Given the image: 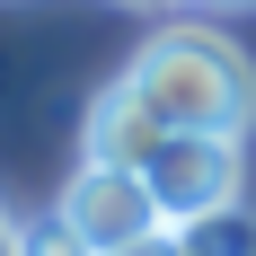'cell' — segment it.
Masks as SVG:
<instances>
[{
  "instance_id": "cell-1",
  "label": "cell",
  "mask_w": 256,
  "mask_h": 256,
  "mask_svg": "<svg viewBox=\"0 0 256 256\" xmlns=\"http://www.w3.org/2000/svg\"><path fill=\"white\" fill-rule=\"evenodd\" d=\"M124 88L150 106L168 132H248L256 124V71L248 53L212 26H159L132 53Z\"/></svg>"
},
{
  "instance_id": "cell-2",
  "label": "cell",
  "mask_w": 256,
  "mask_h": 256,
  "mask_svg": "<svg viewBox=\"0 0 256 256\" xmlns=\"http://www.w3.org/2000/svg\"><path fill=\"white\" fill-rule=\"evenodd\" d=\"M142 186H150L168 230L230 212L238 204V132H159V150L142 159Z\"/></svg>"
},
{
  "instance_id": "cell-3",
  "label": "cell",
  "mask_w": 256,
  "mask_h": 256,
  "mask_svg": "<svg viewBox=\"0 0 256 256\" xmlns=\"http://www.w3.org/2000/svg\"><path fill=\"white\" fill-rule=\"evenodd\" d=\"M53 212L88 238V256H124V248H142V238H168L150 186H142V168H115V159H80V177L62 186Z\"/></svg>"
},
{
  "instance_id": "cell-4",
  "label": "cell",
  "mask_w": 256,
  "mask_h": 256,
  "mask_svg": "<svg viewBox=\"0 0 256 256\" xmlns=\"http://www.w3.org/2000/svg\"><path fill=\"white\" fill-rule=\"evenodd\" d=\"M159 132H168V124H159V115H150L142 98H132L124 80H115V88H106L98 106H88V159H115V168H142V159L159 150Z\"/></svg>"
},
{
  "instance_id": "cell-5",
  "label": "cell",
  "mask_w": 256,
  "mask_h": 256,
  "mask_svg": "<svg viewBox=\"0 0 256 256\" xmlns=\"http://www.w3.org/2000/svg\"><path fill=\"white\" fill-rule=\"evenodd\" d=\"M177 238V256H256V212H204V221H186V230H168Z\"/></svg>"
},
{
  "instance_id": "cell-6",
  "label": "cell",
  "mask_w": 256,
  "mask_h": 256,
  "mask_svg": "<svg viewBox=\"0 0 256 256\" xmlns=\"http://www.w3.org/2000/svg\"><path fill=\"white\" fill-rule=\"evenodd\" d=\"M18 256H88V238L53 212V221H26V230H18Z\"/></svg>"
},
{
  "instance_id": "cell-7",
  "label": "cell",
  "mask_w": 256,
  "mask_h": 256,
  "mask_svg": "<svg viewBox=\"0 0 256 256\" xmlns=\"http://www.w3.org/2000/svg\"><path fill=\"white\" fill-rule=\"evenodd\" d=\"M0 256H18V221H9V204H0Z\"/></svg>"
},
{
  "instance_id": "cell-8",
  "label": "cell",
  "mask_w": 256,
  "mask_h": 256,
  "mask_svg": "<svg viewBox=\"0 0 256 256\" xmlns=\"http://www.w3.org/2000/svg\"><path fill=\"white\" fill-rule=\"evenodd\" d=\"M124 256H177V238H142V248H124Z\"/></svg>"
},
{
  "instance_id": "cell-9",
  "label": "cell",
  "mask_w": 256,
  "mask_h": 256,
  "mask_svg": "<svg viewBox=\"0 0 256 256\" xmlns=\"http://www.w3.org/2000/svg\"><path fill=\"white\" fill-rule=\"evenodd\" d=\"M221 9H238V0H221Z\"/></svg>"
}]
</instances>
